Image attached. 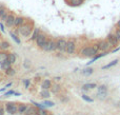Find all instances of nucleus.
<instances>
[{
    "instance_id": "obj_1",
    "label": "nucleus",
    "mask_w": 120,
    "mask_h": 115,
    "mask_svg": "<svg viewBox=\"0 0 120 115\" xmlns=\"http://www.w3.org/2000/svg\"><path fill=\"white\" fill-rule=\"evenodd\" d=\"M18 32L23 36V37H29L32 33V25L31 24H26V23H23L22 25L18 27Z\"/></svg>"
},
{
    "instance_id": "obj_2",
    "label": "nucleus",
    "mask_w": 120,
    "mask_h": 115,
    "mask_svg": "<svg viewBox=\"0 0 120 115\" xmlns=\"http://www.w3.org/2000/svg\"><path fill=\"white\" fill-rule=\"evenodd\" d=\"M97 51H98L97 46H85V48H83L81 50V54L83 56L91 57V56H95L97 54Z\"/></svg>"
},
{
    "instance_id": "obj_3",
    "label": "nucleus",
    "mask_w": 120,
    "mask_h": 115,
    "mask_svg": "<svg viewBox=\"0 0 120 115\" xmlns=\"http://www.w3.org/2000/svg\"><path fill=\"white\" fill-rule=\"evenodd\" d=\"M42 50L45 52H53L56 50V41H54L53 39H48L45 42V44L43 46Z\"/></svg>"
},
{
    "instance_id": "obj_4",
    "label": "nucleus",
    "mask_w": 120,
    "mask_h": 115,
    "mask_svg": "<svg viewBox=\"0 0 120 115\" xmlns=\"http://www.w3.org/2000/svg\"><path fill=\"white\" fill-rule=\"evenodd\" d=\"M66 46H68V40L64 38H59L56 40V49L59 52H65Z\"/></svg>"
},
{
    "instance_id": "obj_5",
    "label": "nucleus",
    "mask_w": 120,
    "mask_h": 115,
    "mask_svg": "<svg viewBox=\"0 0 120 115\" xmlns=\"http://www.w3.org/2000/svg\"><path fill=\"white\" fill-rule=\"evenodd\" d=\"M5 109L6 112L11 115H14L18 112V106L15 103H6L5 104Z\"/></svg>"
},
{
    "instance_id": "obj_6",
    "label": "nucleus",
    "mask_w": 120,
    "mask_h": 115,
    "mask_svg": "<svg viewBox=\"0 0 120 115\" xmlns=\"http://www.w3.org/2000/svg\"><path fill=\"white\" fill-rule=\"evenodd\" d=\"M46 40H48V37H46L44 34H41L40 33L39 35H38V37L36 38V44H37V46H39V48H43V46L45 44Z\"/></svg>"
},
{
    "instance_id": "obj_7",
    "label": "nucleus",
    "mask_w": 120,
    "mask_h": 115,
    "mask_svg": "<svg viewBox=\"0 0 120 115\" xmlns=\"http://www.w3.org/2000/svg\"><path fill=\"white\" fill-rule=\"evenodd\" d=\"M75 51H76V42H75V40H68L65 52L68 54H74Z\"/></svg>"
},
{
    "instance_id": "obj_8",
    "label": "nucleus",
    "mask_w": 120,
    "mask_h": 115,
    "mask_svg": "<svg viewBox=\"0 0 120 115\" xmlns=\"http://www.w3.org/2000/svg\"><path fill=\"white\" fill-rule=\"evenodd\" d=\"M110 46H112L110 43H109V41L108 40H102V41H99L97 43V48H98V50H100V51H106V50H109L110 49Z\"/></svg>"
},
{
    "instance_id": "obj_9",
    "label": "nucleus",
    "mask_w": 120,
    "mask_h": 115,
    "mask_svg": "<svg viewBox=\"0 0 120 115\" xmlns=\"http://www.w3.org/2000/svg\"><path fill=\"white\" fill-rule=\"evenodd\" d=\"M106 40L109 41V43H110L111 46H117L120 41L115 34H109L108 37H106Z\"/></svg>"
},
{
    "instance_id": "obj_10",
    "label": "nucleus",
    "mask_w": 120,
    "mask_h": 115,
    "mask_svg": "<svg viewBox=\"0 0 120 115\" xmlns=\"http://www.w3.org/2000/svg\"><path fill=\"white\" fill-rule=\"evenodd\" d=\"M14 22H15V16L12 14V13H8L6 19L4 20L5 25L6 27H14Z\"/></svg>"
},
{
    "instance_id": "obj_11",
    "label": "nucleus",
    "mask_w": 120,
    "mask_h": 115,
    "mask_svg": "<svg viewBox=\"0 0 120 115\" xmlns=\"http://www.w3.org/2000/svg\"><path fill=\"white\" fill-rule=\"evenodd\" d=\"M8 15V11L6 10L3 5H1V4H0V19H1L3 22H4V20L6 19Z\"/></svg>"
},
{
    "instance_id": "obj_12",
    "label": "nucleus",
    "mask_w": 120,
    "mask_h": 115,
    "mask_svg": "<svg viewBox=\"0 0 120 115\" xmlns=\"http://www.w3.org/2000/svg\"><path fill=\"white\" fill-rule=\"evenodd\" d=\"M23 23H25V18L22 16H17L15 17V22H14V27H19L20 25H22Z\"/></svg>"
},
{
    "instance_id": "obj_13",
    "label": "nucleus",
    "mask_w": 120,
    "mask_h": 115,
    "mask_svg": "<svg viewBox=\"0 0 120 115\" xmlns=\"http://www.w3.org/2000/svg\"><path fill=\"white\" fill-rule=\"evenodd\" d=\"M24 115H38V110L34 107H27L26 111L24 112Z\"/></svg>"
},
{
    "instance_id": "obj_14",
    "label": "nucleus",
    "mask_w": 120,
    "mask_h": 115,
    "mask_svg": "<svg viewBox=\"0 0 120 115\" xmlns=\"http://www.w3.org/2000/svg\"><path fill=\"white\" fill-rule=\"evenodd\" d=\"M8 58V53L5 51H0V63L6 61Z\"/></svg>"
},
{
    "instance_id": "obj_15",
    "label": "nucleus",
    "mask_w": 120,
    "mask_h": 115,
    "mask_svg": "<svg viewBox=\"0 0 120 115\" xmlns=\"http://www.w3.org/2000/svg\"><path fill=\"white\" fill-rule=\"evenodd\" d=\"M10 43H8V41H5V40H2V41H0V50L1 51H6L10 49Z\"/></svg>"
},
{
    "instance_id": "obj_16",
    "label": "nucleus",
    "mask_w": 120,
    "mask_h": 115,
    "mask_svg": "<svg viewBox=\"0 0 120 115\" xmlns=\"http://www.w3.org/2000/svg\"><path fill=\"white\" fill-rule=\"evenodd\" d=\"M16 59H17V55L15 54V53H8V60L10 61L12 65L16 62Z\"/></svg>"
},
{
    "instance_id": "obj_17",
    "label": "nucleus",
    "mask_w": 120,
    "mask_h": 115,
    "mask_svg": "<svg viewBox=\"0 0 120 115\" xmlns=\"http://www.w3.org/2000/svg\"><path fill=\"white\" fill-rule=\"evenodd\" d=\"M52 87V81L50 79H45L43 82H42V89H45V90H49V89Z\"/></svg>"
},
{
    "instance_id": "obj_18",
    "label": "nucleus",
    "mask_w": 120,
    "mask_h": 115,
    "mask_svg": "<svg viewBox=\"0 0 120 115\" xmlns=\"http://www.w3.org/2000/svg\"><path fill=\"white\" fill-rule=\"evenodd\" d=\"M0 65H1V69H2V70H4V71H6V70H8V69H10V68L12 67V63H11L8 60H6V61H4V62L0 63Z\"/></svg>"
},
{
    "instance_id": "obj_19",
    "label": "nucleus",
    "mask_w": 120,
    "mask_h": 115,
    "mask_svg": "<svg viewBox=\"0 0 120 115\" xmlns=\"http://www.w3.org/2000/svg\"><path fill=\"white\" fill-rule=\"evenodd\" d=\"M40 34V30L38 27H35V30L33 31L32 33V37H31V40H36V38L38 37V35Z\"/></svg>"
},
{
    "instance_id": "obj_20",
    "label": "nucleus",
    "mask_w": 120,
    "mask_h": 115,
    "mask_svg": "<svg viewBox=\"0 0 120 115\" xmlns=\"http://www.w3.org/2000/svg\"><path fill=\"white\" fill-rule=\"evenodd\" d=\"M27 106L26 105H19L18 106V112L20 114H24V112L26 111Z\"/></svg>"
},
{
    "instance_id": "obj_21",
    "label": "nucleus",
    "mask_w": 120,
    "mask_h": 115,
    "mask_svg": "<svg viewBox=\"0 0 120 115\" xmlns=\"http://www.w3.org/2000/svg\"><path fill=\"white\" fill-rule=\"evenodd\" d=\"M117 62H118V59H115V60H113L111 63H109V65L102 67V69H109V68H111V67H114V65H117Z\"/></svg>"
},
{
    "instance_id": "obj_22",
    "label": "nucleus",
    "mask_w": 120,
    "mask_h": 115,
    "mask_svg": "<svg viewBox=\"0 0 120 115\" xmlns=\"http://www.w3.org/2000/svg\"><path fill=\"white\" fill-rule=\"evenodd\" d=\"M96 88V84H85L84 86H83V89H85V90H92V89Z\"/></svg>"
},
{
    "instance_id": "obj_23",
    "label": "nucleus",
    "mask_w": 120,
    "mask_h": 115,
    "mask_svg": "<svg viewBox=\"0 0 120 115\" xmlns=\"http://www.w3.org/2000/svg\"><path fill=\"white\" fill-rule=\"evenodd\" d=\"M10 35L12 36V38L15 40V42H16V43H18V44L20 43V39H19V38L17 37V35H16L15 33H13V32H10Z\"/></svg>"
},
{
    "instance_id": "obj_24",
    "label": "nucleus",
    "mask_w": 120,
    "mask_h": 115,
    "mask_svg": "<svg viewBox=\"0 0 120 115\" xmlns=\"http://www.w3.org/2000/svg\"><path fill=\"white\" fill-rule=\"evenodd\" d=\"M106 95H108V92H98L97 96H98V98H100V99H105Z\"/></svg>"
},
{
    "instance_id": "obj_25",
    "label": "nucleus",
    "mask_w": 120,
    "mask_h": 115,
    "mask_svg": "<svg viewBox=\"0 0 120 115\" xmlns=\"http://www.w3.org/2000/svg\"><path fill=\"white\" fill-rule=\"evenodd\" d=\"M15 73H16V72H15V70H14V69H12V67H11L10 69L6 70V74H8V75H10V76L15 75Z\"/></svg>"
},
{
    "instance_id": "obj_26",
    "label": "nucleus",
    "mask_w": 120,
    "mask_h": 115,
    "mask_svg": "<svg viewBox=\"0 0 120 115\" xmlns=\"http://www.w3.org/2000/svg\"><path fill=\"white\" fill-rule=\"evenodd\" d=\"M41 96L42 97H50V92H49L48 90H45V89H43L41 92Z\"/></svg>"
},
{
    "instance_id": "obj_27",
    "label": "nucleus",
    "mask_w": 120,
    "mask_h": 115,
    "mask_svg": "<svg viewBox=\"0 0 120 115\" xmlns=\"http://www.w3.org/2000/svg\"><path fill=\"white\" fill-rule=\"evenodd\" d=\"M59 91H60L59 86H57V84H55V86H52V92L53 93H58Z\"/></svg>"
},
{
    "instance_id": "obj_28",
    "label": "nucleus",
    "mask_w": 120,
    "mask_h": 115,
    "mask_svg": "<svg viewBox=\"0 0 120 115\" xmlns=\"http://www.w3.org/2000/svg\"><path fill=\"white\" fill-rule=\"evenodd\" d=\"M82 99L83 100H85V101H87V103H92V101H93V99L90 98V97L87 96V95H85V94L82 95Z\"/></svg>"
},
{
    "instance_id": "obj_29",
    "label": "nucleus",
    "mask_w": 120,
    "mask_h": 115,
    "mask_svg": "<svg viewBox=\"0 0 120 115\" xmlns=\"http://www.w3.org/2000/svg\"><path fill=\"white\" fill-rule=\"evenodd\" d=\"M98 92H108V89L105 86H100L98 88Z\"/></svg>"
},
{
    "instance_id": "obj_30",
    "label": "nucleus",
    "mask_w": 120,
    "mask_h": 115,
    "mask_svg": "<svg viewBox=\"0 0 120 115\" xmlns=\"http://www.w3.org/2000/svg\"><path fill=\"white\" fill-rule=\"evenodd\" d=\"M83 73L85 74V75H91L92 73H93V69H86V70H84V72H83Z\"/></svg>"
},
{
    "instance_id": "obj_31",
    "label": "nucleus",
    "mask_w": 120,
    "mask_h": 115,
    "mask_svg": "<svg viewBox=\"0 0 120 115\" xmlns=\"http://www.w3.org/2000/svg\"><path fill=\"white\" fill-rule=\"evenodd\" d=\"M43 105L48 106V107H53V106H54V103H53V101H43Z\"/></svg>"
},
{
    "instance_id": "obj_32",
    "label": "nucleus",
    "mask_w": 120,
    "mask_h": 115,
    "mask_svg": "<svg viewBox=\"0 0 120 115\" xmlns=\"http://www.w3.org/2000/svg\"><path fill=\"white\" fill-rule=\"evenodd\" d=\"M38 115H49V114L45 110L42 109V110H40V111H38Z\"/></svg>"
},
{
    "instance_id": "obj_33",
    "label": "nucleus",
    "mask_w": 120,
    "mask_h": 115,
    "mask_svg": "<svg viewBox=\"0 0 120 115\" xmlns=\"http://www.w3.org/2000/svg\"><path fill=\"white\" fill-rule=\"evenodd\" d=\"M115 35H116V36H117V38H118V39L120 40V27L116 30V32H115Z\"/></svg>"
},
{
    "instance_id": "obj_34",
    "label": "nucleus",
    "mask_w": 120,
    "mask_h": 115,
    "mask_svg": "<svg viewBox=\"0 0 120 115\" xmlns=\"http://www.w3.org/2000/svg\"><path fill=\"white\" fill-rule=\"evenodd\" d=\"M12 94H15L14 91H8V92H6L5 94H4V97H8V96H10V95H12Z\"/></svg>"
},
{
    "instance_id": "obj_35",
    "label": "nucleus",
    "mask_w": 120,
    "mask_h": 115,
    "mask_svg": "<svg viewBox=\"0 0 120 115\" xmlns=\"http://www.w3.org/2000/svg\"><path fill=\"white\" fill-rule=\"evenodd\" d=\"M24 86H25V88H29V86H30V80L29 79L24 80Z\"/></svg>"
},
{
    "instance_id": "obj_36",
    "label": "nucleus",
    "mask_w": 120,
    "mask_h": 115,
    "mask_svg": "<svg viewBox=\"0 0 120 115\" xmlns=\"http://www.w3.org/2000/svg\"><path fill=\"white\" fill-rule=\"evenodd\" d=\"M0 29H1L2 32H4V29H3V25H2V23H0Z\"/></svg>"
},
{
    "instance_id": "obj_37",
    "label": "nucleus",
    "mask_w": 120,
    "mask_h": 115,
    "mask_svg": "<svg viewBox=\"0 0 120 115\" xmlns=\"http://www.w3.org/2000/svg\"><path fill=\"white\" fill-rule=\"evenodd\" d=\"M2 114H3V110L0 109V115H2Z\"/></svg>"
},
{
    "instance_id": "obj_38",
    "label": "nucleus",
    "mask_w": 120,
    "mask_h": 115,
    "mask_svg": "<svg viewBox=\"0 0 120 115\" xmlns=\"http://www.w3.org/2000/svg\"><path fill=\"white\" fill-rule=\"evenodd\" d=\"M117 25H118V27H120V19H119V20H118V22H117Z\"/></svg>"
},
{
    "instance_id": "obj_39",
    "label": "nucleus",
    "mask_w": 120,
    "mask_h": 115,
    "mask_svg": "<svg viewBox=\"0 0 120 115\" xmlns=\"http://www.w3.org/2000/svg\"><path fill=\"white\" fill-rule=\"evenodd\" d=\"M117 51H119V48H117V49H115L114 51H113V52H117Z\"/></svg>"
}]
</instances>
